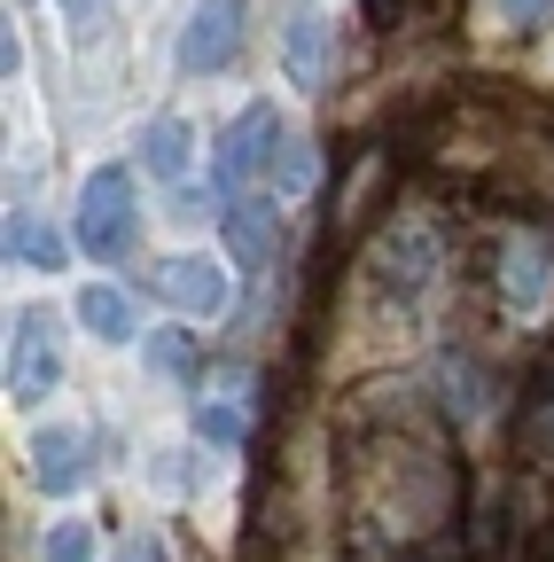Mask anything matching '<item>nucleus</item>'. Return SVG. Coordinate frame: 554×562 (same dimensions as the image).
Segmentation results:
<instances>
[{
  "mask_svg": "<svg viewBox=\"0 0 554 562\" xmlns=\"http://www.w3.org/2000/svg\"><path fill=\"white\" fill-rule=\"evenodd\" d=\"M71 235L87 258H125L133 235H142V211H133V172L125 165H94L87 188H79V211H71Z\"/></svg>",
  "mask_w": 554,
  "mask_h": 562,
  "instance_id": "1",
  "label": "nucleus"
},
{
  "mask_svg": "<svg viewBox=\"0 0 554 562\" xmlns=\"http://www.w3.org/2000/svg\"><path fill=\"white\" fill-rule=\"evenodd\" d=\"M63 391V321L47 305H16L9 313V398L39 406Z\"/></svg>",
  "mask_w": 554,
  "mask_h": 562,
  "instance_id": "2",
  "label": "nucleus"
},
{
  "mask_svg": "<svg viewBox=\"0 0 554 562\" xmlns=\"http://www.w3.org/2000/svg\"><path fill=\"white\" fill-rule=\"evenodd\" d=\"M24 453H32V484L55 492V501L87 492V476H94V438H87V422H39Z\"/></svg>",
  "mask_w": 554,
  "mask_h": 562,
  "instance_id": "3",
  "label": "nucleus"
},
{
  "mask_svg": "<svg viewBox=\"0 0 554 562\" xmlns=\"http://www.w3.org/2000/svg\"><path fill=\"white\" fill-rule=\"evenodd\" d=\"M235 47H242V0H203V9L188 16V32H180V79H212V70H227L235 63Z\"/></svg>",
  "mask_w": 554,
  "mask_h": 562,
  "instance_id": "4",
  "label": "nucleus"
},
{
  "mask_svg": "<svg viewBox=\"0 0 554 562\" xmlns=\"http://www.w3.org/2000/svg\"><path fill=\"white\" fill-rule=\"evenodd\" d=\"M273 140H282V117H273L265 102H242V110H235V125L219 133V180H227V188L265 180L273 165H282V149H273Z\"/></svg>",
  "mask_w": 554,
  "mask_h": 562,
  "instance_id": "5",
  "label": "nucleus"
},
{
  "mask_svg": "<svg viewBox=\"0 0 554 562\" xmlns=\"http://www.w3.org/2000/svg\"><path fill=\"white\" fill-rule=\"evenodd\" d=\"M157 290H165V305H180L188 321H219V313L235 305L227 266H219V258H195V250H180V258L157 266Z\"/></svg>",
  "mask_w": 554,
  "mask_h": 562,
  "instance_id": "6",
  "label": "nucleus"
},
{
  "mask_svg": "<svg viewBox=\"0 0 554 562\" xmlns=\"http://www.w3.org/2000/svg\"><path fill=\"white\" fill-rule=\"evenodd\" d=\"M500 290H508V305H516L523 321L554 297V250H546L539 235H516V243L500 250Z\"/></svg>",
  "mask_w": 554,
  "mask_h": 562,
  "instance_id": "7",
  "label": "nucleus"
},
{
  "mask_svg": "<svg viewBox=\"0 0 554 562\" xmlns=\"http://www.w3.org/2000/svg\"><path fill=\"white\" fill-rule=\"evenodd\" d=\"M328 55H336L328 16H320V9H297V16L282 24V70H290V87L320 94V87H328Z\"/></svg>",
  "mask_w": 554,
  "mask_h": 562,
  "instance_id": "8",
  "label": "nucleus"
},
{
  "mask_svg": "<svg viewBox=\"0 0 554 562\" xmlns=\"http://www.w3.org/2000/svg\"><path fill=\"white\" fill-rule=\"evenodd\" d=\"M79 328L94 344H133L142 336V313H133V297L117 290V281H87L79 290Z\"/></svg>",
  "mask_w": 554,
  "mask_h": 562,
  "instance_id": "9",
  "label": "nucleus"
},
{
  "mask_svg": "<svg viewBox=\"0 0 554 562\" xmlns=\"http://www.w3.org/2000/svg\"><path fill=\"white\" fill-rule=\"evenodd\" d=\"M188 165H195V133H188V117H149V133H142V172L165 180V188H180Z\"/></svg>",
  "mask_w": 554,
  "mask_h": 562,
  "instance_id": "10",
  "label": "nucleus"
},
{
  "mask_svg": "<svg viewBox=\"0 0 554 562\" xmlns=\"http://www.w3.org/2000/svg\"><path fill=\"white\" fill-rule=\"evenodd\" d=\"M227 227H235L242 266H265V258H273V211H265V203H250V195H242V203L227 211Z\"/></svg>",
  "mask_w": 554,
  "mask_h": 562,
  "instance_id": "11",
  "label": "nucleus"
},
{
  "mask_svg": "<svg viewBox=\"0 0 554 562\" xmlns=\"http://www.w3.org/2000/svg\"><path fill=\"white\" fill-rule=\"evenodd\" d=\"M16 250H24L39 273H55V266H63V243H55V235L32 220V211H16V220H9V258H16Z\"/></svg>",
  "mask_w": 554,
  "mask_h": 562,
  "instance_id": "12",
  "label": "nucleus"
},
{
  "mask_svg": "<svg viewBox=\"0 0 554 562\" xmlns=\"http://www.w3.org/2000/svg\"><path fill=\"white\" fill-rule=\"evenodd\" d=\"M142 351H149V368H157V375H180V383H195V375H203V368H195V344H188L180 328L142 336Z\"/></svg>",
  "mask_w": 554,
  "mask_h": 562,
  "instance_id": "13",
  "label": "nucleus"
},
{
  "mask_svg": "<svg viewBox=\"0 0 554 562\" xmlns=\"http://www.w3.org/2000/svg\"><path fill=\"white\" fill-rule=\"evenodd\" d=\"M39 562H94V524H87V516H63V524H47Z\"/></svg>",
  "mask_w": 554,
  "mask_h": 562,
  "instance_id": "14",
  "label": "nucleus"
},
{
  "mask_svg": "<svg viewBox=\"0 0 554 562\" xmlns=\"http://www.w3.org/2000/svg\"><path fill=\"white\" fill-rule=\"evenodd\" d=\"M493 24H508V32H539V24H554V0H493Z\"/></svg>",
  "mask_w": 554,
  "mask_h": 562,
  "instance_id": "15",
  "label": "nucleus"
},
{
  "mask_svg": "<svg viewBox=\"0 0 554 562\" xmlns=\"http://www.w3.org/2000/svg\"><path fill=\"white\" fill-rule=\"evenodd\" d=\"M195 430L212 438V446H242V414H235V406H212V398H203V406H195Z\"/></svg>",
  "mask_w": 554,
  "mask_h": 562,
  "instance_id": "16",
  "label": "nucleus"
},
{
  "mask_svg": "<svg viewBox=\"0 0 554 562\" xmlns=\"http://www.w3.org/2000/svg\"><path fill=\"white\" fill-rule=\"evenodd\" d=\"M63 16H71V40H102L110 32V0H63Z\"/></svg>",
  "mask_w": 554,
  "mask_h": 562,
  "instance_id": "17",
  "label": "nucleus"
},
{
  "mask_svg": "<svg viewBox=\"0 0 554 562\" xmlns=\"http://www.w3.org/2000/svg\"><path fill=\"white\" fill-rule=\"evenodd\" d=\"M110 562H172V547H165L157 531H133V539H125V547H117Z\"/></svg>",
  "mask_w": 554,
  "mask_h": 562,
  "instance_id": "18",
  "label": "nucleus"
}]
</instances>
